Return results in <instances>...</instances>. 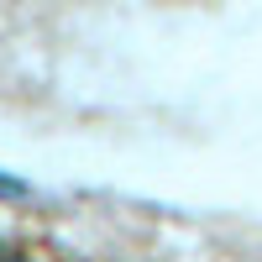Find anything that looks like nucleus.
I'll return each instance as SVG.
<instances>
[{"label":"nucleus","mask_w":262,"mask_h":262,"mask_svg":"<svg viewBox=\"0 0 262 262\" xmlns=\"http://www.w3.org/2000/svg\"><path fill=\"white\" fill-rule=\"evenodd\" d=\"M0 262H53V257H42L27 242H0Z\"/></svg>","instance_id":"1"}]
</instances>
